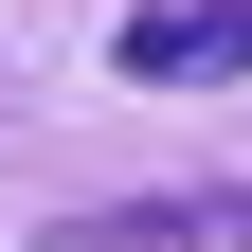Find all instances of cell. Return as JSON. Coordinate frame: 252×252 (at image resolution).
Wrapping results in <instances>:
<instances>
[{
  "label": "cell",
  "instance_id": "obj_1",
  "mask_svg": "<svg viewBox=\"0 0 252 252\" xmlns=\"http://www.w3.org/2000/svg\"><path fill=\"white\" fill-rule=\"evenodd\" d=\"M108 54H126V90H234L252 72V0H144Z\"/></svg>",
  "mask_w": 252,
  "mask_h": 252
},
{
  "label": "cell",
  "instance_id": "obj_2",
  "mask_svg": "<svg viewBox=\"0 0 252 252\" xmlns=\"http://www.w3.org/2000/svg\"><path fill=\"white\" fill-rule=\"evenodd\" d=\"M36 252H252V198L198 216V198H108V216H54Z\"/></svg>",
  "mask_w": 252,
  "mask_h": 252
}]
</instances>
